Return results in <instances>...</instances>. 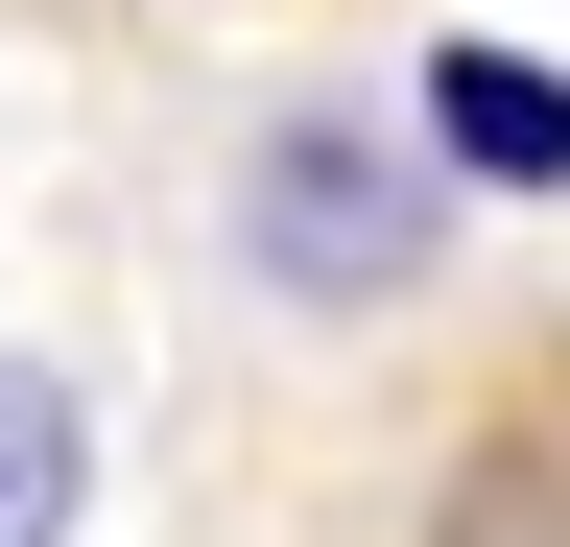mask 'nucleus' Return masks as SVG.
Wrapping results in <instances>:
<instances>
[{"label": "nucleus", "mask_w": 570, "mask_h": 547, "mask_svg": "<svg viewBox=\"0 0 570 547\" xmlns=\"http://www.w3.org/2000/svg\"><path fill=\"white\" fill-rule=\"evenodd\" d=\"M214 262H238L262 333H428L452 262H475V191L428 144V96L309 72V96H262L238 144H214Z\"/></svg>", "instance_id": "f257e3e1"}, {"label": "nucleus", "mask_w": 570, "mask_h": 547, "mask_svg": "<svg viewBox=\"0 0 570 547\" xmlns=\"http://www.w3.org/2000/svg\"><path fill=\"white\" fill-rule=\"evenodd\" d=\"M404 547H570V358H499L452 429H428Z\"/></svg>", "instance_id": "f03ea898"}, {"label": "nucleus", "mask_w": 570, "mask_h": 547, "mask_svg": "<svg viewBox=\"0 0 570 547\" xmlns=\"http://www.w3.org/2000/svg\"><path fill=\"white\" fill-rule=\"evenodd\" d=\"M428 144H452V191H475V215H547V191H570V72H547V48H428Z\"/></svg>", "instance_id": "7ed1b4c3"}, {"label": "nucleus", "mask_w": 570, "mask_h": 547, "mask_svg": "<svg viewBox=\"0 0 570 547\" xmlns=\"http://www.w3.org/2000/svg\"><path fill=\"white\" fill-rule=\"evenodd\" d=\"M71 500H96V404H71V358L0 333V547H71Z\"/></svg>", "instance_id": "20e7f679"}]
</instances>
